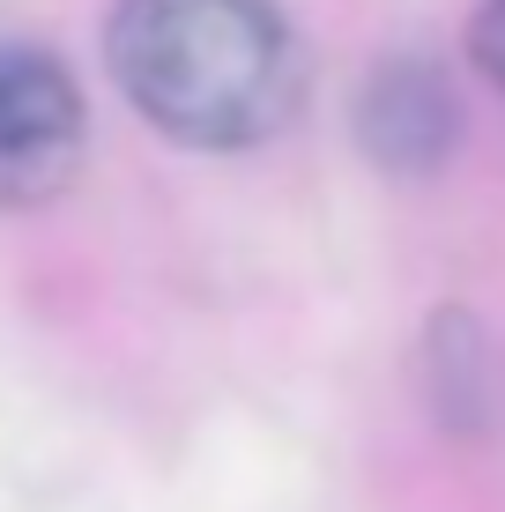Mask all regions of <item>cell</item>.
Instances as JSON below:
<instances>
[{"label": "cell", "mask_w": 505, "mask_h": 512, "mask_svg": "<svg viewBox=\"0 0 505 512\" xmlns=\"http://www.w3.org/2000/svg\"><path fill=\"white\" fill-rule=\"evenodd\" d=\"M424 394L439 423H454V431H483L498 409V379H491V342H483V327L468 320V312H439L424 334Z\"/></svg>", "instance_id": "4"}, {"label": "cell", "mask_w": 505, "mask_h": 512, "mask_svg": "<svg viewBox=\"0 0 505 512\" xmlns=\"http://www.w3.org/2000/svg\"><path fill=\"white\" fill-rule=\"evenodd\" d=\"M82 90L45 45H0V208H38L82 171Z\"/></svg>", "instance_id": "2"}, {"label": "cell", "mask_w": 505, "mask_h": 512, "mask_svg": "<svg viewBox=\"0 0 505 512\" xmlns=\"http://www.w3.org/2000/svg\"><path fill=\"white\" fill-rule=\"evenodd\" d=\"M357 141L394 179H431L461 141V97L446 82V67L424 52L379 60L372 82L357 90Z\"/></svg>", "instance_id": "3"}, {"label": "cell", "mask_w": 505, "mask_h": 512, "mask_svg": "<svg viewBox=\"0 0 505 512\" xmlns=\"http://www.w3.org/2000/svg\"><path fill=\"white\" fill-rule=\"evenodd\" d=\"M468 52H476V67L505 90V0H483L476 23H468Z\"/></svg>", "instance_id": "5"}, {"label": "cell", "mask_w": 505, "mask_h": 512, "mask_svg": "<svg viewBox=\"0 0 505 512\" xmlns=\"http://www.w3.org/2000/svg\"><path fill=\"white\" fill-rule=\"evenodd\" d=\"M104 67L186 149H260L305 104V45L275 0H119Z\"/></svg>", "instance_id": "1"}]
</instances>
